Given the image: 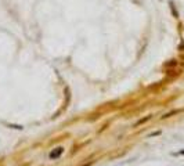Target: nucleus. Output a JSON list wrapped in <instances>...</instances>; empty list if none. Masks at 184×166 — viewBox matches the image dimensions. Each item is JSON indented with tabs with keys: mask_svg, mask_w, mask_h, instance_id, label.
I'll use <instances>...</instances> for the list:
<instances>
[{
	"mask_svg": "<svg viewBox=\"0 0 184 166\" xmlns=\"http://www.w3.org/2000/svg\"><path fill=\"white\" fill-rule=\"evenodd\" d=\"M169 3H170V8H172V13H173V15H174V17H177V11H176V8H174V4H173V2H172V0H169Z\"/></svg>",
	"mask_w": 184,
	"mask_h": 166,
	"instance_id": "nucleus-4",
	"label": "nucleus"
},
{
	"mask_svg": "<svg viewBox=\"0 0 184 166\" xmlns=\"http://www.w3.org/2000/svg\"><path fill=\"white\" fill-rule=\"evenodd\" d=\"M62 152H64V148H57V151H56V152L53 151V152L50 154V158H51V159H56V158H58L60 155L62 154Z\"/></svg>",
	"mask_w": 184,
	"mask_h": 166,
	"instance_id": "nucleus-1",
	"label": "nucleus"
},
{
	"mask_svg": "<svg viewBox=\"0 0 184 166\" xmlns=\"http://www.w3.org/2000/svg\"><path fill=\"white\" fill-rule=\"evenodd\" d=\"M151 119V116H145L144 119H140V121H137L136 122V124H134V127H137V126H140V124H143V123H145L147 121H150Z\"/></svg>",
	"mask_w": 184,
	"mask_h": 166,
	"instance_id": "nucleus-3",
	"label": "nucleus"
},
{
	"mask_svg": "<svg viewBox=\"0 0 184 166\" xmlns=\"http://www.w3.org/2000/svg\"><path fill=\"white\" fill-rule=\"evenodd\" d=\"M178 112H180V109H173V111H170V112L165 113V115L162 116V118H163V119H166V118H170V116H172V115H176V113H178Z\"/></svg>",
	"mask_w": 184,
	"mask_h": 166,
	"instance_id": "nucleus-2",
	"label": "nucleus"
}]
</instances>
